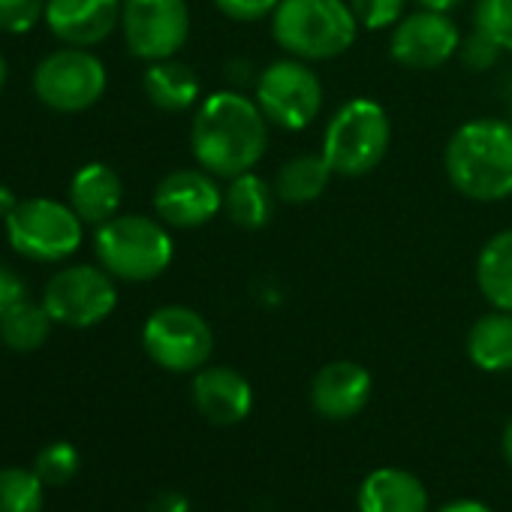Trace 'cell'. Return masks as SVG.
Wrapping results in <instances>:
<instances>
[{
    "label": "cell",
    "mask_w": 512,
    "mask_h": 512,
    "mask_svg": "<svg viewBox=\"0 0 512 512\" xmlns=\"http://www.w3.org/2000/svg\"><path fill=\"white\" fill-rule=\"evenodd\" d=\"M190 148L196 163L214 178L253 172L269 148V118L241 91H214L193 115Z\"/></svg>",
    "instance_id": "cell-1"
},
{
    "label": "cell",
    "mask_w": 512,
    "mask_h": 512,
    "mask_svg": "<svg viewBox=\"0 0 512 512\" xmlns=\"http://www.w3.org/2000/svg\"><path fill=\"white\" fill-rule=\"evenodd\" d=\"M449 184L473 202L512 196V121L473 118L461 124L443 151Z\"/></svg>",
    "instance_id": "cell-2"
},
{
    "label": "cell",
    "mask_w": 512,
    "mask_h": 512,
    "mask_svg": "<svg viewBox=\"0 0 512 512\" xmlns=\"http://www.w3.org/2000/svg\"><path fill=\"white\" fill-rule=\"evenodd\" d=\"M359 31L362 25L344 0H281L272 16L275 43L308 64L347 55Z\"/></svg>",
    "instance_id": "cell-3"
},
{
    "label": "cell",
    "mask_w": 512,
    "mask_h": 512,
    "mask_svg": "<svg viewBox=\"0 0 512 512\" xmlns=\"http://www.w3.org/2000/svg\"><path fill=\"white\" fill-rule=\"evenodd\" d=\"M94 250L100 266L121 281L145 284L160 278L175 256L172 235L163 223L142 214H115L97 226Z\"/></svg>",
    "instance_id": "cell-4"
},
{
    "label": "cell",
    "mask_w": 512,
    "mask_h": 512,
    "mask_svg": "<svg viewBox=\"0 0 512 512\" xmlns=\"http://www.w3.org/2000/svg\"><path fill=\"white\" fill-rule=\"evenodd\" d=\"M389 142H392L389 112L371 97H353L326 124L320 151L335 175L362 178L386 160Z\"/></svg>",
    "instance_id": "cell-5"
},
{
    "label": "cell",
    "mask_w": 512,
    "mask_h": 512,
    "mask_svg": "<svg viewBox=\"0 0 512 512\" xmlns=\"http://www.w3.org/2000/svg\"><path fill=\"white\" fill-rule=\"evenodd\" d=\"M13 250L34 263H61L82 244L85 220L58 199H25L4 220Z\"/></svg>",
    "instance_id": "cell-6"
},
{
    "label": "cell",
    "mask_w": 512,
    "mask_h": 512,
    "mask_svg": "<svg viewBox=\"0 0 512 512\" xmlns=\"http://www.w3.org/2000/svg\"><path fill=\"white\" fill-rule=\"evenodd\" d=\"M142 347L154 365L172 374H196L214 353L208 320L184 305L157 308L142 326Z\"/></svg>",
    "instance_id": "cell-7"
},
{
    "label": "cell",
    "mask_w": 512,
    "mask_h": 512,
    "mask_svg": "<svg viewBox=\"0 0 512 512\" xmlns=\"http://www.w3.org/2000/svg\"><path fill=\"white\" fill-rule=\"evenodd\" d=\"M256 103H260L269 124L302 133L323 109V82L308 61L281 58L256 76Z\"/></svg>",
    "instance_id": "cell-8"
},
{
    "label": "cell",
    "mask_w": 512,
    "mask_h": 512,
    "mask_svg": "<svg viewBox=\"0 0 512 512\" xmlns=\"http://www.w3.org/2000/svg\"><path fill=\"white\" fill-rule=\"evenodd\" d=\"M34 91L55 112H85L106 94V67L97 55L70 46L37 67Z\"/></svg>",
    "instance_id": "cell-9"
},
{
    "label": "cell",
    "mask_w": 512,
    "mask_h": 512,
    "mask_svg": "<svg viewBox=\"0 0 512 512\" xmlns=\"http://www.w3.org/2000/svg\"><path fill=\"white\" fill-rule=\"evenodd\" d=\"M115 305L118 290L112 275L94 266H70L58 272L43 293V308L49 311V317L73 329L103 323L115 311Z\"/></svg>",
    "instance_id": "cell-10"
},
{
    "label": "cell",
    "mask_w": 512,
    "mask_h": 512,
    "mask_svg": "<svg viewBox=\"0 0 512 512\" xmlns=\"http://www.w3.org/2000/svg\"><path fill=\"white\" fill-rule=\"evenodd\" d=\"M121 31L130 55L142 61L175 58L190 37L187 0H124Z\"/></svg>",
    "instance_id": "cell-11"
},
{
    "label": "cell",
    "mask_w": 512,
    "mask_h": 512,
    "mask_svg": "<svg viewBox=\"0 0 512 512\" xmlns=\"http://www.w3.org/2000/svg\"><path fill=\"white\" fill-rule=\"evenodd\" d=\"M461 49V31L446 13L416 10L392 28L389 55L404 70H437Z\"/></svg>",
    "instance_id": "cell-12"
},
{
    "label": "cell",
    "mask_w": 512,
    "mask_h": 512,
    "mask_svg": "<svg viewBox=\"0 0 512 512\" xmlns=\"http://www.w3.org/2000/svg\"><path fill=\"white\" fill-rule=\"evenodd\" d=\"M157 217L175 229H196L214 220L223 208V190L211 172L175 169L154 190Z\"/></svg>",
    "instance_id": "cell-13"
},
{
    "label": "cell",
    "mask_w": 512,
    "mask_h": 512,
    "mask_svg": "<svg viewBox=\"0 0 512 512\" xmlns=\"http://www.w3.org/2000/svg\"><path fill=\"white\" fill-rule=\"evenodd\" d=\"M193 404L202 419L211 425L229 428L250 416L253 410V386L247 377L229 365H205L196 371L190 386Z\"/></svg>",
    "instance_id": "cell-14"
},
{
    "label": "cell",
    "mask_w": 512,
    "mask_h": 512,
    "mask_svg": "<svg viewBox=\"0 0 512 512\" xmlns=\"http://www.w3.org/2000/svg\"><path fill=\"white\" fill-rule=\"evenodd\" d=\"M371 389L374 383L365 365L338 359L323 365L311 380V407L323 419L344 422L365 410V404L371 401Z\"/></svg>",
    "instance_id": "cell-15"
},
{
    "label": "cell",
    "mask_w": 512,
    "mask_h": 512,
    "mask_svg": "<svg viewBox=\"0 0 512 512\" xmlns=\"http://www.w3.org/2000/svg\"><path fill=\"white\" fill-rule=\"evenodd\" d=\"M124 0H46V25L76 49L103 43L121 22Z\"/></svg>",
    "instance_id": "cell-16"
},
{
    "label": "cell",
    "mask_w": 512,
    "mask_h": 512,
    "mask_svg": "<svg viewBox=\"0 0 512 512\" xmlns=\"http://www.w3.org/2000/svg\"><path fill=\"white\" fill-rule=\"evenodd\" d=\"M359 512H428V491L404 467H377L371 470L356 494Z\"/></svg>",
    "instance_id": "cell-17"
},
{
    "label": "cell",
    "mask_w": 512,
    "mask_h": 512,
    "mask_svg": "<svg viewBox=\"0 0 512 512\" xmlns=\"http://www.w3.org/2000/svg\"><path fill=\"white\" fill-rule=\"evenodd\" d=\"M124 196V184L118 172L106 163H88L82 166L70 181V205L85 223H106L115 217Z\"/></svg>",
    "instance_id": "cell-18"
},
{
    "label": "cell",
    "mask_w": 512,
    "mask_h": 512,
    "mask_svg": "<svg viewBox=\"0 0 512 512\" xmlns=\"http://www.w3.org/2000/svg\"><path fill=\"white\" fill-rule=\"evenodd\" d=\"M275 187L256 172H244L229 178V187L223 190V211L238 229H263L269 226L275 214Z\"/></svg>",
    "instance_id": "cell-19"
},
{
    "label": "cell",
    "mask_w": 512,
    "mask_h": 512,
    "mask_svg": "<svg viewBox=\"0 0 512 512\" xmlns=\"http://www.w3.org/2000/svg\"><path fill=\"white\" fill-rule=\"evenodd\" d=\"M467 356L479 371H512V311H488L467 332Z\"/></svg>",
    "instance_id": "cell-20"
},
{
    "label": "cell",
    "mask_w": 512,
    "mask_h": 512,
    "mask_svg": "<svg viewBox=\"0 0 512 512\" xmlns=\"http://www.w3.org/2000/svg\"><path fill=\"white\" fill-rule=\"evenodd\" d=\"M476 287L497 311H512V229L491 235L476 256Z\"/></svg>",
    "instance_id": "cell-21"
},
{
    "label": "cell",
    "mask_w": 512,
    "mask_h": 512,
    "mask_svg": "<svg viewBox=\"0 0 512 512\" xmlns=\"http://www.w3.org/2000/svg\"><path fill=\"white\" fill-rule=\"evenodd\" d=\"M142 88H145L148 100L163 112H184V109L196 106V100H199L196 73L175 58L151 61V67L145 70Z\"/></svg>",
    "instance_id": "cell-22"
},
{
    "label": "cell",
    "mask_w": 512,
    "mask_h": 512,
    "mask_svg": "<svg viewBox=\"0 0 512 512\" xmlns=\"http://www.w3.org/2000/svg\"><path fill=\"white\" fill-rule=\"evenodd\" d=\"M332 175L335 172H332L329 160L323 157V151L320 154H299L278 169L275 193L287 205H308L326 193Z\"/></svg>",
    "instance_id": "cell-23"
},
{
    "label": "cell",
    "mask_w": 512,
    "mask_h": 512,
    "mask_svg": "<svg viewBox=\"0 0 512 512\" xmlns=\"http://www.w3.org/2000/svg\"><path fill=\"white\" fill-rule=\"evenodd\" d=\"M52 317L43 305L34 302H22L16 305L4 320H0V341H4L10 350L16 353H34L49 341L52 332Z\"/></svg>",
    "instance_id": "cell-24"
},
{
    "label": "cell",
    "mask_w": 512,
    "mask_h": 512,
    "mask_svg": "<svg viewBox=\"0 0 512 512\" xmlns=\"http://www.w3.org/2000/svg\"><path fill=\"white\" fill-rule=\"evenodd\" d=\"M0 512H43V479L25 467L0 470Z\"/></svg>",
    "instance_id": "cell-25"
},
{
    "label": "cell",
    "mask_w": 512,
    "mask_h": 512,
    "mask_svg": "<svg viewBox=\"0 0 512 512\" xmlns=\"http://www.w3.org/2000/svg\"><path fill=\"white\" fill-rule=\"evenodd\" d=\"M79 449L67 440L49 443L46 449H40L37 461H34V473L43 479V485H67L76 473H79Z\"/></svg>",
    "instance_id": "cell-26"
},
{
    "label": "cell",
    "mask_w": 512,
    "mask_h": 512,
    "mask_svg": "<svg viewBox=\"0 0 512 512\" xmlns=\"http://www.w3.org/2000/svg\"><path fill=\"white\" fill-rule=\"evenodd\" d=\"M473 25L485 31L503 52H512V0H476Z\"/></svg>",
    "instance_id": "cell-27"
},
{
    "label": "cell",
    "mask_w": 512,
    "mask_h": 512,
    "mask_svg": "<svg viewBox=\"0 0 512 512\" xmlns=\"http://www.w3.org/2000/svg\"><path fill=\"white\" fill-rule=\"evenodd\" d=\"M347 4L365 31H383L404 19L407 0H347Z\"/></svg>",
    "instance_id": "cell-28"
},
{
    "label": "cell",
    "mask_w": 512,
    "mask_h": 512,
    "mask_svg": "<svg viewBox=\"0 0 512 512\" xmlns=\"http://www.w3.org/2000/svg\"><path fill=\"white\" fill-rule=\"evenodd\" d=\"M40 16H46V0H0V31L28 34Z\"/></svg>",
    "instance_id": "cell-29"
},
{
    "label": "cell",
    "mask_w": 512,
    "mask_h": 512,
    "mask_svg": "<svg viewBox=\"0 0 512 512\" xmlns=\"http://www.w3.org/2000/svg\"><path fill=\"white\" fill-rule=\"evenodd\" d=\"M500 52H503V49H500V46H497L485 31L473 28V31L461 40L458 58H461V64H464L467 70L482 73V70H488V67H494V64H497Z\"/></svg>",
    "instance_id": "cell-30"
},
{
    "label": "cell",
    "mask_w": 512,
    "mask_h": 512,
    "mask_svg": "<svg viewBox=\"0 0 512 512\" xmlns=\"http://www.w3.org/2000/svg\"><path fill=\"white\" fill-rule=\"evenodd\" d=\"M281 0H214V7L232 19V22H241V25H250V22H263L269 16H275Z\"/></svg>",
    "instance_id": "cell-31"
},
{
    "label": "cell",
    "mask_w": 512,
    "mask_h": 512,
    "mask_svg": "<svg viewBox=\"0 0 512 512\" xmlns=\"http://www.w3.org/2000/svg\"><path fill=\"white\" fill-rule=\"evenodd\" d=\"M25 299H28L25 281H22L13 269L0 266V320H4L16 305H22Z\"/></svg>",
    "instance_id": "cell-32"
},
{
    "label": "cell",
    "mask_w": 512,
    "mask_h": 512,
    "mask_svg": "<svg viewBox=\"0 0 512 512\" xmlns=\"http://www.w3.org/2000/svg\"><path fill=\"white\" fill-rule=\"evenodd\" d=\"M148 512H190V500L181 491H160L151 500Z\"/></svg>",
    "instance_id": "cell-33"
},
{
    "label": "cell",
    "mask_w": 512,
    "mask_h": 512,
    "mask_svg": "<svg viewBox=\"0 0 512 512\" xmlns=\"http://www.w3.org/2000/svg\"><path fill=\"white\" fill-rule=\"evenodd\" d=\"M437 512H491L485 503H479V500H470V497H464V500H452V503H443Z\"/></svg>",
    "instance_id": "cell-34"
},
{
    "label": "cell",
    "mask_w": 512,
    "mask_h": 512,
    "mask_svg": "<svg viewBox=\"0 0 512 512\" xmlns=\"http://www.w3.org/2000/svg\"><path fill=\"white\" fill-rule=\"evenodd\" d=\"M16 205H19L16 202V193L7 184H0V220H7L16 211Z\"/></svg>",
    "instance_id": "cell-35"
},
{
    "label": "cell",
    "mask_w": 512,
    "mask_h": 512,
    "mask_svg": "<svg viewBox=\"0 0 512 512\" xmlns=\"http://www.w3.org/2000/svg\"><path fill=\"white\" fill-rule=\"evenodd\" d=\"M416 4H419V10H431V13H452L458 4H461V0H416Z\"/></svg>",
    "instance_id": "cell-36"
},
{
    "label": "cell",
    "mask_w": 512,
    "mask_h": 512,
    "mask_svg": "<svg viewBox=\"0 0 512 512\" xmlns=\"http://www.w3.org/2000/svg\"><path fill=\"white\" fill-rule=\"evenodd\" d=\"M500 449H503V458H506V464L512 467V416H509V422L503 425V434H500Z\"/></svg>",
    "instance_id": "cell-37"
},
{
    "label": "cell",
    "mask_w": 512,
    "mask_h": 512,
    "mask_svg": "<svg viewBox=\"0 0 512 512\" xmlns=\"http://www.w3.org/2000/svg\"><path fill=\"white\" fill-rule=\"evenodd\" d=\"M4 85H7V61L0 55V91H4Z\"/></svg>",
    "instance_id": "cell-38"
},
{
    "label": "cell",
    "mask_w": 512,
    "mask_h": 512,
    "mask_svg": "<svg viewBox=\"0 0 512 512\" xmlns=\"http://www.w3.org/2000/svg\"><path fill=\"white\" fill-rule=\"evenodd\" d=\"M509 121H512V100H509Z\"/></svg>",
    "instance_id": "cell-39"
}]
</instances>
